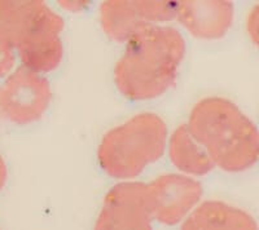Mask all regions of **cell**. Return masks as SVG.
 Returning a JSON list of instances; mask_svg holds the SVG:
<instances>
[{"label": "cell", "mask_w": 259, "mask_h": 230, "mask_svg": "<svg viewBox=\"0 0 259 230\" xmlns=\"http://www.w3.org/2000/svg\"><path fill=\"white\" fill-rule=\"evenodd\" d=\"M186 40L170 26H148L127 41L114 68V82L128 100H152L175 83Z\"/></svg>", "instance_id": "cell-1"}, {"label": "cell", "mask_w": 259, "mask_h": 230, "mask_svg": "<svg viewBox=\"0 0 259 230\" xmlns=\"http://www.w3.org/2000/svg\"><path fill=\"white\" fill-rule=\"evenodd\" d=\"M187 127L214 165L224 171H245L258 160L259 135L255 124L227 98L206 97L198 101L189 114Z\"/></svg>", "instance_id": "cell-2"}, {"label": "cell", "mask_w": 259, "mask_h": 230, "mask_svg": "<svg viewBox=\"0 0 259 230\" xmlns=\"http://www.w3.org/2000/svg\"><path fill=\"white\" fill-rule=\"evenodd\" d=\"M0 25L12 39L24 68L50 73L60 65L65 22L40 0H0Z\"/></svg>", "instance_id": "cell-3"}, {"label": "cell", "mask_w": 259, "mask_h": 230, "mask_svg": "<svg viewBox=\"0 0 259 230\" xmlns=\"http://www.w3.org/2000/svg\"><path fill=\"white\" fill-rule=\"evenodd\" d=\"M167 126L153 112H142L104 135L97 159L105 174L133 179L163 155Z\"/></svg>", "instance_id": "cell-4"}, {"label": "cell", "mask_w": 259, "mask_h": 230, "mask_svg": "<svg viewBox=\"0 0 259 230\" xmlns=\"http://www.w3.org/2000/svg\"><path fill=\"white\" fill-rule=\"evenodd\" d=\"M51 100L50 82L21 66L0 87V118L15 124L34 123L46 114Z\"/></svg>", "instance_id": "cell-5"}, {"label": "cell", "mask_w": 259, "mask_h": 230, "mask_svg": "<svg viewBox=\"0 0 259 230\" xmlns=\"http://www.w3.org/2000/svg\"><path fill=\"white\" fill-rule=\"evenodd\" d=\"M147 184L121 183L106 193L94 230H153Z\"/></svg>", "instance_id": "cell-6"}, {"label": "cell", "mask_w": 259, "mask_h": 230, "mask_svg": "<svg viewBox=\"0 0 259 230\" xmlns=\"http://www.w3.org/2000/svg\"><path fill=\"white\" fill-rule=\"evenodd\" d=\"M147 195L152 217L163 225H175L196 208L202 186L188 176L163 175L147 184Z\"/></svg>", "instance_id": "cell-7"}, {"label": "cell", "mask_w": 259, "mask_h": 230, "mask_svg": "<svg viewBox=\"0 0 259 230\" xmlns=\"http://www.w3.org/2000/svg\"><path fill=\"white\" fill-rule=\"evenodd\" d=\"M177 20L196 38H223L233 22V4L224 0L177 2Z\"/></svg>", "instance_id": "cell-8"}, {"label": "cell", "mask_w": 259, "mask_h": 230, "mask_svg": "<svg viewBox=\"0 0 259 230\" xmlns=\"http://www.w3.org/2000/svg\"><path fill=\"white\" fill-rule=\"evenodd\" d=\"M180 230H258L254 217L222 201H206L184 218Z\"/></svg>", "instance_id": "cell-9"}, {"label": "cell", "mask_w": 259, "mask_h": 230, "mask_svg": "<svg viewBox=\"0 0 259 230\" xmlns=\"http://www.w3.org/2000/svg\"><path fill=\"white\" fill-rule=\"evenodd\" d=\"M100 25L112 40L124 43L152 25L145 20L139 0H108L100 6Z\"/></svg>", "instance_id": "cell-10"}, {"label": "cell", "mask_w": 259, "mask_h": 230, "mask_svg": "<svg viewBox=\"0 0 259 230\" xmlns=\"http://www.w3.org/2000/svg\"><path fill=\"white\" fill-rule=\"evenodd\" d=\"M168 154L172 164L189 175L203 176L215 167L205 149L194 140L187 126H180L172 133L168 144Z\"/></svg>", "instance_id": "cell-11"}, {"label": "cell", "mask_w": 259, "mask_h": 230, "mask_svg": "<svg viewBox=\"0 0 259 230\" xmlns=\"http://www.w3.org/2000/svg\"><path fill=\"white\" fill-rule=\"evenodd\" d=\"M16 62V48L12 39L0 25V78L12 70Z\"/></svg>", "instance_id": "cell-12"}, {"label": "cell", "mask_w": 259, "mask_h": 230, "mask_svg": "<svg viewBox=\"0 0 259 230\" xmlns=\"http://www.w3.org/2000/svg\"><path fill=\"white\" fill-rule=\"evenodd\" d=\"M258 24H259L258 7L255 6L253 9H251L250 13H249V17H247V22H246L247 33H249V35H250L254 44L258 43Z\"/></svg>", "instance_id": "cell-13"}, {"label": "cell", "mask_w": 259, "mask_h": 230, "mask_svg": "<svg viewBox=\"0 0 259 230\" xmlns=\"http://www.w3.org/2000/svg\"><path fill=\"white\" fill-rule=\"evenodd\" d=\"M59 4L70 12H79L89 6V2H66L65 0V2H59Z\"/></svg>", "instance_id": "cell-14"}, {"label": "cell", "mask_w": 259, "mask_h": 230, "mask_svg": "<svg viewBox=\"0 0 259 230\" xmlns=\"http://www.w3.org/2000/svg\"><path fill=\"white\" fill-rule=\"evenodd\" d=\"M7 177H8V169H7V164H6V162H4L3 156L0 155V190L3 189L4 185H6Z\"/></svg>", "instance_id": "cell-15"}]
</instances>
